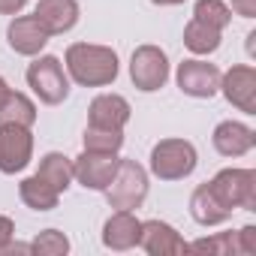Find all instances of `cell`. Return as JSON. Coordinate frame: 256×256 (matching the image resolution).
<instances>
[{"label":"cell","mask_w":256,"mask_h":256,"mask_svg":"<svg viewBox=\"0 0 256 256\" xmlns=\"http://www.w3.org/2000/svg\"><path fill=\"white\" fill-rule=\"evenodd\" d=\"M36 102L22 94V90H10V96L0 106V124H22V126H34L36 124Z\"/></svg>","instance_id":"21"},{"label":"cell","mask_w":256,"mask_h":256,"mask_svg":"<svg viewBox=\"0 0 256 256\" xmlns=\"http://www.w3.org/2000/svg\"><path fill=\"white\" fill-rule=\"evenodd\" d=\"M211 145L220 157H244L253 151L256 145V133H253V126L241 124V120H220L214 126V133H211Z\"/></svg>","instance_id":"13"},{"label":"cell","mask_w":256,"mask_h":256,"mask_svg":"<svg viewBox=\"0 0 256 256\" xmlns=\"http://www.w3.org/2000/svg\"><path fill=\"white\" fill-rule=\"evenodd\" d=\"M235 238H238V256L256 253V226H241L235 232Z\"/></svg>","instance_id":"26"},{"label":"cell","mask_w":256,"mask_h":256,"mask_svg":"<svg viewBox=\"0 0 256 256\" xmlns=\"http://www.w3.org/2000/svg\"><path fill=\"white\" fill-rule=\"evenodd\" d=\"M130 82L142 94H154L169 82V58L160 46H139L130 58Z\"/></svg>","instance_id":"6"},{"label":"cell","mask_w":256,"mask_h":256,"mask_svg":"<svg viewBox=\"0 0 256 256\" xmlns=\"http://www.w3.org/2000/svg\"><path fill=\"white\" fill-rule=\"evenodd\" d=\"M118 163L120 157L118 154H102V151H82L76 160H72V178L84 187V190H96L102 193L114 172H118Z\"/></svg>","instance_id":"9"},{"label":"cell","mask_w":256,"mask_h":256,"mask_svg":"<svg viewBox=\"0 0 256 256\" xmlns=\"http://www.w3.org/2000/svg\"><path fill=\"white\" fill-rule=\"evenodd\" d=\"M190 217L199 223V226H220V223H226L229 217H232V211L217 199V193L211 190V184L205 181V184H199L196 190H193V196H190Z\"/></svg>","instance_id":"17"},{"label":"cell","mask_w":256,"mask_h":256,"mask_svg":"<svg viewBox=\"0 0 256 256\" xmlns=\"http://www.w3.org/2000/svg\"><path fill=\"white\" fill-rule=\"evenodd\" d=\"M28 6V0H0V16H18Z\"/></svg>","instance_id":"29"},{"label":"cell","mask_w":256,"mask_h":256,"mask_svg":"<svg viewBox=\"0 0 256 256\" xmlns=\"http://www.w3.org/2000/svg\"><path fill=\"white\" fill-rule=\"evenodd\" d=\"M130 102L120 94H100L88 106V126H102V130H124L130 124Z\"/></svg>","instance_id":"15"},{"label":"cell","mask_w":256,"mask_h":256,"mask_svg":"<svg viewBox=\"0 0 256 256\" xmlns=\"http://www.w3.org/2000/svg\"><path fill=\"white\" fill-rule=\"evenodd\" d=\"M82 145H84V151L118 154V151L124 148V130H102V126H84Z\"/></svg>","instance_id":"22"},{"label":"cell","mask_w":256,"mask_h":256,"mask_svg":"<svg viewBox=\"0 0 256 256\" xmlns=\"http://www.w3.org/2000/svg\"><path fill=\"white\" fill-rule=\"evenodd\" d=\"M193 18L217 28V30H226L232 24V10L229 4H223V0H196L193 6Z\"/></svg>","instance_id":"23"},{"label":"cell","mask_w":256,"mask_h":256,"mask_svg":"<svg viewBox=\"0 0 256 256\" xmlns=\"http://www.w3.org/2000/svg\"><path fill=\"white\" fill-rule=\"evenodd\" d=\"M208 184L229 211L235 208L256 211V172L253 169H220Z\"/></svg>","instance_id":"5"},{"label":"cell","mask_w":256,"mask_h":256,"mask_svg":"<svg viewBox=\"0 0 256 256\" xmlns=\"http://www.w3.org/2000/svg\"><path fill=\"white\" fill-rule=\"evenodd\" d=\"M175 82H178V90L193 100H211L214 94H220V70L202 58L181 60L175 70Z\"/></svg>","instance_id":"8"},{"label":"cell","mask_w":256,"mask_h":256,"mask_svg":"<svg viewBox=\"0 0 256 256\" xmlns=\"http://www.w3.org/2000/svg\"><path fill=\"white\" fill-rule=\"evenodd\" d=\"M187 250H208V253H217V256H232L238 253V238L235 232H220V235H211V238H199L193 244H187Z\"/></svg>","instance_id":"25"},{"label":"cell","mask_w":256,"mask_h":256,"mask_svg":"<svg viewBox=\"0 0 256 256\" xmlns=\"http://www.w3.org/2000/svg\"><path fill=\"white\" fill-rule=\"evenodd\" d=\"M36 175H40L46 184H52L58 193H64V190H70V184L76 181V178H72V157H66V154H60V151H48V154L40 157Z\"/></svg>","instance_id":"19"},{"label":"cell","mask_w":256,"mask_h":256,"mask_svg":"<svg viewBox=\"0 0 256 256\" xmlns=\"http://www.w3.org/2000/svg\"><path fill=\"white\" fill-rule=\"evenodd\" d=\"M28 88L40 96V102L46 106H60L70 96V76L66 66L60 64V58L54 54H36L34 64L24 72Z\"/></svg>","instance_id":"4"},{"label":"cell","mask_w":256,"mask_h":256,"mask_svg":"<svg viewBox=\"0 0 256 256\" xmlns=\"http://www.w3.org/2000/svg\"><path fill=\"white\" fill-rule=\"evenodd\" d=\"M64 66L78 88H108L120 72L118 52L96 42H72L64 54Z\"/></svg>","instance_id":"1"},{"label":"cell","mask_w":256,"mask_h":256,"mask_svg":"<svg viewBox=\"0 0 256 256\" xmlns=\"http://www.w3.org/2000/svg\"><path fill=\"white\" fill-rule=\"evenodd\" d=\"M34 160V133L22 124H0V172H24Z\"/></svg>","instance_id":"7"},{"label":"cell","mask_w":256,"mask_h":256,"mask_svg":"<svg viewBox=\"0 0 256 256\" xmlns=\"http://www.w3.org/2000/svg\"><path fill=\"white\" fill-rule=\"evenodd\" d=\"M220 94L229 106L244 114H256V70L250 64H235L220 72Z\"/></svg>","instance_id":"10"},{"label":"cell","mask_w":256,"mask_h":256,"mask_svg":"<svg viewBox=\"0 0 256 256\" xmlns=\"http://www.w3.org/2000/svg\"><path fill=\"white\" fill-rule=\"evenodd\" d=\"M229 10L241 18H256V0H232Z\"/></svg>","instance_id":"28"},{"label":"cell","mask_w":256,"mask_h":256,"mask_svg":"<svg viewBox=\"0 0 256 256\" xmlns=\"http://www.w3.org/2000/svg\"><path fill=\"white\" fill-rule=\"evenodd\" d=\"M18 196H22V202H24L30 211H54L58 202H60V193H58L52 184H46L40 175L24 178V181L18 184Z\"/></svg>","instance_id":"20"},{"label":"cell","mask_w":256,"mask_h":256,"mask_svg":"<svg viewBox=\"0 0 256 256\" xmlns=\"http://www.w3.org/2000/svg\"><path fill=\"white\" fill-rule=\"evenodd\" d=\"M34 16L52 36H60L78 24L82 10H78V0H40Z\"/></svg>","instance_id":"16"},{"label":"cell","mask_w":256,"mask_h":256,"mask_svg":"<svg viewBox=\"0 0 256 256\" xmlns=\"http://www.w3.org/2000/svg\"><path fill=\"white\" fill-rule=\"evenodd\" d=\"M30 250L36 256H66L70 253V238L60 232V229H42L34 241H30Z\"/></svg>","instance_id":"24"},{"label":"cell","mask_w":256,"mask_h":256,"mask_svg":"<svg viewBox=\"0 0 256 256\" xmlns=\"http://www.w3.org/2000/svg\"><path fill=\"white\" fill-rule=\"evenodd\" d=\"M154 6H181V4H187V0H151Z\"/></svg>","instance_id":"31"},{"label":"cell","mask_w":256,"mask_h":256,"mask_svg":"<svg viewBox=\"0 0 256 256\" xmlns=\"http://www.w3.org/2000/svg\"><path fill=\"white\" fill-rule=\"evenodd\" d=\"M16 238V223H12V217H6V214H0V253L6 250V244Z\"/></svg>","instance_id":"27"},{"label":"cell","mask_w":256,"mask_h":256,"mask_svg":"<svg viewBox=\"0 0 256 256\" xmlns=\"http://www.w3.org/2000/svg\"><path fill=\"white\" fill-rule=\"evenodd\" d=\"M139 235L142 220L136 217V211H112V217L102 223V247L114 253L139 247Z\"/></svg>","instance_id":"14"},{"label":"cell","mask_w":256,"mask_h":256,"mask_svg":"<svg viewBox=\"0 0 256 256\" xmlns=\"http://www.w3.org/2000/svg\"><path fill=\"white\" fill-rule=\"evenodd\" d=\"M196 166H199V154L196 145L187 139H160L148 157V175L160 181H184L196 172Z\"/></svg>","instance_id":"3"},{"label":"cell","mask_w":256,"mask_h":256,"mask_svg":"<svg viewBox=\"0 0 256 256\" xmlns=\"http://www.w3.org/2000/svg\"><path fill=\"white\" fill-rule=\"evenodd\" d=\"M148 187H151V175L142 163L130 160V157H120L118 172L112 178V184L102 190L108 208L114 211H136L145 205L148 199Z\"/></svg>","instance_id":"2"},{"label":"cell","mask_w":256,"mask_h":256,"mask_svg":"<svg viewBox=\"0 0 256 256\" xmlns=\"http://www.w3.org/2000/svg\"><path fill=\"white\" fill-rule=\"evenodd\" d=\"M139 247L151 256H181V253H187V241L166 220H142Z\"/></svg>","instance_id":"12"},{"label":"cell","mask_w":256,"mask_h":256,"mask_svg":"<svg viewBox=\"0 0 256 256\" xmlns=\"http://www.w3.org/2000/svg\"><path fill=\"white\" fill-rule=\"evenodd\" d=\"M10 90H12V88L6 84V78H4V76H0V106H4V100L10 96Z\"/></svg>","instance_id":"30"},{"label":"cell","mask_w":256,"mask_h":256,"mask_svg":"<svg viewBox=\"0 0 256 256\" xmlns=\"http://www.w3.org/2000/svg\"><path fill=\"white\" fill-rule=\"evenodd\" d=\"M220 42H223V30H217V28H211V24H205L199 18L187 22V28H184V48L190 54L208 58V54H214L220 48Z\"/></svg>","instance_id":"18"},{"label":"cell","mask_w":256,"mask_h":256,"mask_svg":"<svg viewBox=\"0 0 256 256\" xmlns=\"http://www.w3.org/2000/svg\"><path fill=\"white\" fill-rule=\"evenodd\" d=\"M52 34L36 22V16H16L6 28V42L16 54L22 58H36L48 46Z\"/></svg>","instance_id":"11"}]
</instances>
